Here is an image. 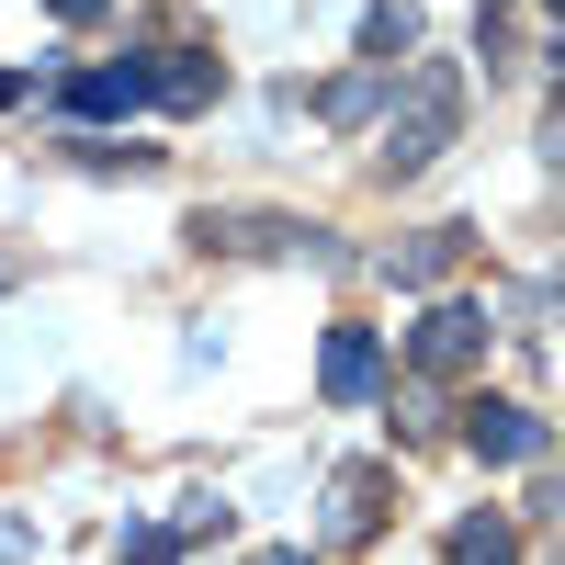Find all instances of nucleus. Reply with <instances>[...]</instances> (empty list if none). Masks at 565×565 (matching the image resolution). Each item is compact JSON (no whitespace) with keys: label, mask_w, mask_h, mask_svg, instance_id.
Returning a JSON list of instances; mask_svg holds the SVG:
<instances>
[{"label":"nucleus","mask_w":565,"mask_h":565,"mask_svg":"<svg viewBox=\"0 0 565 565\" xmlns=\"http://www.w3.org/2000/svg\"><path fill=\"white\" fill-rule=\"evenodd\" d=\"M452 125H463V68H452V57H418V68L396 79V114H385L373 170H385V181H418V170L452 148Z\"/></svg>","instance_id":"obj_1"},{"label":"nucleus","mask_w":565,"mask_h":565,"mask_svg":"<svg viewBox=\"0 0 565 565\" xmlns=\"http://www.w3.org/2000/svg\"><path fill=\"white\" fill-rule=\"evenodd\" d=\"M487 328H498V317H487L476 295H452V306H430V317L407 328V362H418V373H476V362H487Z\"/></svg>","instance_id":"obj_2"},{"label":"nucleus","mask_w":565,"mask_h":565,"mask_svg":"<svg viewBox=\"0 0 565 565\" xmlns=\"http://www.w3.org/2000/svg\"><path fill=\"white\" fill-rule=\"evenodd\" d=\"M463 452H476V463H543V418L509 407V396H476V407H463Z\"/></svg>","instance_id":"obj_3"},{"label":"nucleus","mask_w":565,"mask_h":565,"mask_svg":"<svg viewBox=\"0 0 565 565\" xmlns=\"http://www.w3.org/2000/svg\"><path fill=\"white\" fill-rule=\"evenodd\" d=\"M317 373H328V396H340V407H362L373 385H385V340H373V328H340Z\"/></svg>","instance_id":"obj_4"},{"label":"nucleus","mask_w":565,"mask_h":565,"mask_svg":"<svg viewBox=\"0 0 565 565\" xmlns=\"http://www.w3.org/2000/svg\"><path fill=\"white\" fill-rule=\"evenodd\" d=\"M136 103H159L148 68H79V79H68V114H90V125H114V114H136Z\"/></svg>","instance_id":"obj_5"},{"label":"nucleus","mask_w":565,"mask_h":565,"mask_svg":"<svg viewBox=\"0 0 565 565\" xmlns=\"http://www.w3.org/2000/svg\"><path fill=\"white\" fill-rule=\"evenodd\" d=\"M463 249H476V226H418V238H407V249H396L385 271H396V282H441V271H452Z\"/></svg>","instance_id":"obj_6"},{"label":"nucleus","mask_w":565,"mask_h":565,"mask_svg":"<svg viewBox=\"0 0 565 565\" xmlns=\"http://www.w3.org/2000/svg\"><path fill=\"white\" fill-rule=\"evenodd\" d=\"M407 45H418V12H407V0H373V12H362V68H385V79H396Z\"/></svg>","instance_id":"obj_7"},{"label":"nucleus","mask_w":565,"mask_h":565,"mask_svg":"<svg viewBox=\"0 0 565 565\" xmlns=\"http://www.w3.org/2000/svg\"><path fill=\"white\" fill-rule=\"evenodd\" d=\"M148 79H159V103H181V114H204L215 90H226V68H215V57H193V45H181V68H148Z\"/></svg>","instance_id":"obj_8"},{"label":"nucleus","mask_w":565,"mask_h":565,"mask_svg":"<svg viewBox=\"0 0 565 565\" xmlns=\"http://www.w3.org/2000/svg\"><path fill=\"white\" fill-rule=\"evenodd\" d=\"M385 521V463H351L340 476V532H373Z\"/></svg>","instance_id":"obj_9"},{"label":"nucleus","mask_w":565,"mask_h":565,"mask_svg":"<svg viewBox=\"0 0 565 565\" xmlns=\"http://www.w3.org/2000/svg\"><path fill=\"white\" fill-rule=\"evenodd\" d=\"M452 565H509V521H463L452 532Z\"/></svg>","instance_id":"obj_10"},{"label":"nucleus","mask_w":565,"mask_h":565,"mask_svg":"<svg viewBox=\"0 0 565 565\" xmlns=\"http://www.w3.org/2000/svg\"><path fill=\"white\" fill-rule=\"evenodd\" d=\"M45 12H57V23H103V0H45Z\"/></svg>","instance_id":"obj_11"},{"label":"nucleus","mask_w":565,"mask_h":565,"mask_svg":"<svg viewBox=\"0 0 565 565\" xmlns=\"http://www.w3.org/2000/svg\"><path fill=\"white\" fill-rule=\"evenodd\" d=\"M23 90H34V79H23V68H0V103H23Z\"/></svg>","instance_id":"obj_12"},{"label":"nucleus","mask_w":565,"mask_h":565,"mask_svg":"<svg viewBox=\"0 0 565 565\" xmlns=\"http://www.w3.org/2000/svg\"><path fill=\"white\" fill-rule=\"evenodd\" d=\"M260 565H306V554H260Z\"/></svg>","instance_id":"obj_13"}]
</instances>
